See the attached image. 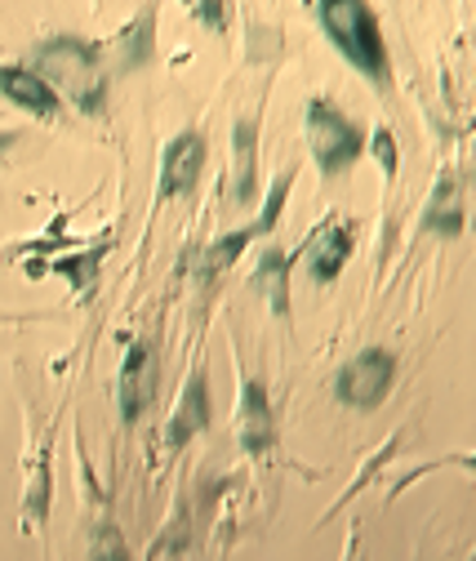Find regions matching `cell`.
Masks as SVG:
<instances>
[{"label": "cell", "instance_id": "obj_1", "mask_svg": "<svg viewBox=\"0 0 476 561\" xmlns=\"http://www.w3.org/2000/svg\"><path fill=\"white\" fill-rule=\"evenodd\" d=\"M316 23L325 27L329 45L344 54L365 81H374L379 90L392 85V67H387V45L379 32V14L357 5V0H334V5L316 10Z\"/></svg>", "mask_w": 476, "mask_h": 561}, {"label": "cell", "instance_id": "obj_2", "mask_svg": "<svg viewBox=\"0 0 476 561\" xmlns=\"http://www.w3.org/2000/svg\"><path fill=\"white\" fill-rule=\"evenodd\" d=\"M307 148H312V161L321 165L325 179H338V174H348L361 152H365V134L357 121H348L344 112H338L329 99H312L307 103Z\"/></svg>", "mask_w": 476, "mask_h": 561}, {"label": "cell", "instance_id": "obj_3", "mask_svg": "<svg viewBox=\"0 0 476 561\" xmlns=\"http://www.w3.org/2000/svg\"><path fill=\"white\" fill-rule=\"evenodd\" d=\"M392 383H396V357L387 347H365V353H357L344 370H338L334 392L352 410H379L387 401Z\"/></svg>", "mask_w": 476, "mask_h": 561}, {"label": "cell", "instance_id": "obj_4", "mask_svg": "<svg viewBox=\"0 0 476 561\" xmlns=\"http://www.w3.org/2000/svg\"><path fill=\"white\" fill-rule=\"evenodd\" d=\"M156 388H161L156 343L152 339H133L125 362H120V383H116V401H120V419H125V424H139L143 410L156 401Z\"/></svg>", "mask_w": 476, "mask_h": 561}, {"label": "cell", "instance_id": "obj_5", "mask_svg": "<svg viewBox=\"0 0 476 561\" xmlns=\"http://www.w3.org/2000/svg\"><path fill=\"white\" fill-rule=\"evenodd\" d=\"M45 58H49V67H58V77L72 85V99H77L85 112H98V107H103L98 49H94V45H81V41H54V45H45Z\"/></svg>", "mask_w": 476, "mask_h": 561}, {"label": "cell", "instance_id": "obj_6", "mask_svg": "<svg viewBox=\"0 0 476 561\" xmlns=\"http://www.w3.org/2000/svg\"><path fill=\"white\" fill-rule=\"evenodd\" d=\"M200 170H206V134L200 129H183L174 134L165 152H161V201H174V196H191L196 183H200Z\"/></svg>", "mask_w": 476, "mask_h": 561}, {"label": "cell", "instance_id": "obj_7", "mask_svg": "<svg viewBox=\"0 0 476 561\" xmlns=\"http://www.w3.org/2000/svg\"><path fill=\"white\" fill-rule=\"evenodd\" d=\"M352 245H357V237H352V224H344V219L316 228L312 241H307V250H303L307 276L316 280V286H334V280L344 276L348 259H352Z\"/></svg>", "mask_w": 476, "mask_h": 561}, {"label": "cell", "instance_id": "obj_8", "mask_svg": "<svg viewBox=\"0 0 476 561\" xmlns=\"http://www.w3.org/2000/svg\"><path fill=\"white\" fill-rule=\"evenodd\" d=\"M236 437H241L245 455H267L271 442H277V424H271V401H267V383L263 379H245V388H241Z\"/></svg>", "mask_w": 476, "mask_h": 561}, {"label": "cell", "instance_id": "obj_9", "mask_svg": "<svg viewBox=\"0 0 476 561\" xmlns=\"http://www.w3.org/2000/svg\"><path fill=\"white\" fill-rule=\"evenodd\" d=\"M206 428H210V379H206V370H196L183 383V397H178V410L170 419L165 442H170V450H183L191 437H200Z\"/></svg>", "mask_w": 476, "mask_h": 561}, {"label": "cell", "instance_id": "obj_10", "mask_svg": "<svg viewBox=\"0 0 476 561\" xmlns=\"http://www.w3.org/2000/svg\"><path fill=\"white\" fill-rule=\"evenodd\" d=\"M0 99H10L14 107L32 116H54L58 112V90L32 72V67H0Z\"/></svg>", "mask_w": 476, "mask_h": 561}, {"label": "cell", "instance_id": "obj_11", "mask_svg": "<svg viewBox=\"0 0 476 561\" xmlns=\"http://www.w3.org/2000/svg\"><path fill=\"white\" fill-rule=\"evenodd\" d=\"M290 272H294V259L277 245H267L258 267H254V290L271 304V312H277L281 321L290 317Z\"/></svg>", "mask_w": 476, "mask_h": 561}, {"label": "cell", "instance_id": "obj_12", "mask_svg": "<svg viewBox=\"0 0 476 561\" xmlns=\"http://www.w3.org/2000/svg\"><path fill=\"white\" fill-rule=\"evenodd\" d=\"M423 228L437 232V237H458V232H463V196H458V179H454V174H445V179L432 187Z\"/></svg>", "mask_w": 476, "mask_h": 561}, {"label": "cell", "instance_id": "obj_13", "mask_svg": "<svg viewBox=\"0 0 476 561\" xmlns=\"http://www.w3.org/2000/svg\"><path fill=\"white\" fill-rule=\"evenodd\" d=\"M232 196L249 205L258 196V121H236V187Z\"/></svg>", "mask_w": 476, "mask_h": 561}, {"label": "cell", "instance_id": "obj_14", "mask_svg": "<svg viewBox=\"0 0 476 561\" xmlns=\"http://www.w3.org/2000/svg\"><path fill=\"white\" fill-rule=\"evenodd\" d=\"M254 241V228H236V232H228V237H219L210 250H206V259H200V280L206 286H214V280L241 259V250Z\"/></svg>", "mask_w": 476, "mask_h": 561}, {"label": "cell", "instance_id": "obj_15", "mask_svg": "<svg viewBox=\"0 0 476 561\" xmlns=\"http://www.w3.org/2000/svg\"><path fill=\"white\" fill-rule=\"evenodd\" d=\"M49 490H54V477H49V446H45L40 459H36L32 485H27V508H23V526L27 530L45 526V517H49Z\"/></svg>", "mask_w": 476, "mask_h": 561}, {"label": "cell", "instance_id": "obj_16", "mask_svg": "<svg viewBox=\"0 0 476 561\" xmlns=\"http://www.w3.org/2000/svg\"><path fill=\"white\" fill-rule=\"evenodd\" d=\"M103 254H107L103 245H94L90 254L81 250V254H72V259H58L54 272L72 280V290H77V295H85V290H94V280H98V263H103Z\"/></svg>", "mask_w": 476, "mask_h": 561}, {"label": "cell", "instance_id": "obj_17", "mask_svg": "<svg viewBox=\"0 0 476 561\" xmlns=\"http://www.w3.org/2000/svg\"><path fill=\"white\" fill-rule=\"evenodd\" d=\"M290 187H294V170H281L277 179H271V187H267V201H263V215L249 224V228H254V237H267L271 228H277L281 209H286V201H290Z\"/></svg>", "mask_w": 476, "mask_h": 561}, {"label": "cell", "instance_id": "obj_18", "mask_svg": "<svg viewBox=\"0 0 476 561\" xmlns=\"http://www.w3.org/2000/svg\"><path fill=\"white\" fill-rule=\"evenodd\" d=\"M90 561H129L125 535L116 526H98L94 539H90Z\"/></svg>", "mask_w": 476, "mask_h": 561}, {"label": "cell", "instance_id": "obj_19", "mask_svg": "<svg viewBox=\"0 0 476 561\" xmlns=\"http://www.w3.org/2000/svg\"><path fill=\"white\" fill-rule=\"evenodd\" d=\"M148 32H152V14H139L133 19V27L120 36V45L129 49V58H125V67H133V62H143L148 58V49H152V41H148Z\"/></svg>", "mask_w": 476, "mask_h": 561}, {"label": "cell", "instance_id": "obj_20", "mask_svg": "<svg viewBox=\"0 0 476 561\" xmlns=\"http://www.w3.org/2000/svg\"><path fill=\"white\" fill-rule=\"evenodd\" d=\"M370 152H374V161H379L383 179H396L400 152H396V138H392V129H387V125H379V129H374V138H370Z\"/></svg>", "mask_w": 476, "mask_h": 561}, {"label": "cell", "instance_id": "obj_21", "mask_svg": "<svg viewBox=\"0 0 476 561\" xmlns=\"http://www.w3.org/2000/svg\"><path fill=\"white\" fill-rule=\"evenodd\" d=\"M200 19L214 23V27H223V23H228V19H223V10H200Z\"/></svg>", "mask_w": 476, "mask_h": 561}]
</instances>
